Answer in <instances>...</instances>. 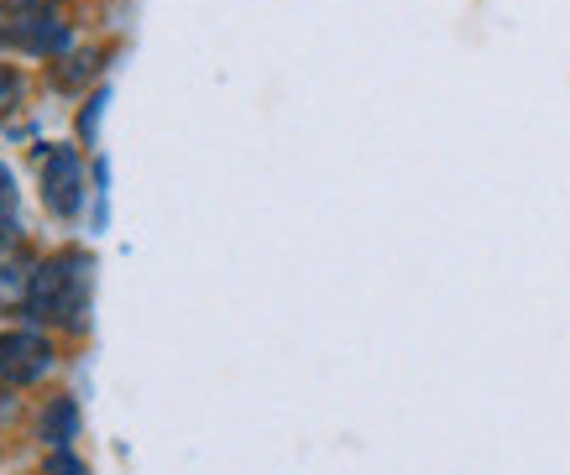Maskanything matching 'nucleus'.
<instances>
[{
    "label": "nucleus",
    "mask_w": 570,
    "mask_h": 475,
    "mask_svg": "<svg viewBox=\"0 0 570 475\" xmlns=\"http://www.w3.org/2000/svg\"><path fill=\"white\" fill-rule=\"evenodd\" d=\"M42 199H48L52 215H79V199H85V172H79L73 147H52V152L42 157Z\"/></svg>",
    "instance_id": "f03ea898"
},
{
    "label": "nucleus",
    "mask_w": 570,
    "mask_h": 475,
    "mask_svg": "<svg viewBox=\"0 0 570 475\" xmlns=\"http://www.w3.org/2000/svg\"><path fill=\"white\" fill-rule=\"evenodd\" d=\"M27 288H32V271H27L17 246H6V236H0V304H6V298H21Z\"/></svg>",
    "instance_id": "39448f33"
},
{
    "label": "nucleus",
    "mask_w": 570,
    "mask_h": 475,
    "mask_svg": "<svg viewBox=\"0 0 570 475\" xmlns=\"http://www.w3.org/2000/svg\"><path fill=\"white\" fill-rule=\"evenodd\" d=\"M6 32H11V27H6V17H0V42H6Z\"/></svg>",
    "instance_id": "9d476101"
},
{
    "label": "nucleus",
    "mask_w": 570,
    "mask_h": 475,
    "mask_svg": "<svg viewBox=\"0 0 570 475\" xmlns=\"http://www.w3.org/2000/svg\"><path fill=\"white\" fill-rule=\"evenodd\" d=\"M48 475H85V465H79L73 455H58V459L48 465Z\"/></svg>",
    "instance_id": "1a4fd4ad"
},
{
    "label": "nucleus",
    "mask_w": 570,
    "mask_h": 475,
    "mask_svg": "<svg viewBox=\"0 0 570 475\" xmlns=\"http://www.w3.org/2000/svg\"><path fill=\"white\" fill-rule=\"evenodd\" d=\"M11 32L27 42V48H37V52H48V48H63L69 42V32H63V21H52V17H21Z\"/></svg>",
    "instance_id": "20e7f679"
},
{
    "label": "nucleus",
    "mask_w": 570,
    "mask_h": 475,
    "mask_svg": "<svg viewBox=\"0 0 570 475\" xmlns=\"http://www.w3.org/2000/svg\"><path fill=\"white\" fill-rule=\"evenodd\" d=\"M17 100H21V73H11V68L0 63V110H11Z\"/></svg>",
    "instance_id": "6e6552de"
},
{
    "label": "nucleus",
    "mask_w": 570,
    "mask_h": 475,
    "mask_svg": "<svg viewBox=\"0 0 570 475\" xmlns=\"http://www.w3.org/2000/svg\"><path fill=\"white\" fill-rule=\"evenodd\" d=\"M89 298V256L69 251V256H52L48 267L32 271V288H27V314L37 324H79Z\"/></svg>",
    "instance_id": "f257e3e1"
},
{
    "label": "nucleus",
    "mask_w": 570,
    "mask_h": 475,
    "mask_svg": "<svg viewBox=\"0 0 570 475\" xmlns=\"http://www.w3.org/2000/svg\"><path fill=\"white\" fill-rule=\"evenodd\" d=\"M73 428H79V407H73L69 397H58V403L42 413V439H48V444H69Z\"/></svg>",
    "instance_id": "423d86ee"
},
{
    "label": "nucleus",
    "mask_w": 570,
    "mask_h": 475,
    "mask_svg": "<svg viewBox=\"0 0 570 475\" xmlns=\"http://www.w3.org/2000/svg\"><path fill=\"white\" fill-rule=\"evenodd\" d=\"M17 225V184H11V172L0 162V230H11Z\"/></svg>",
    "instance_id": "0eeeda50"
},
{
    "label": "nucleus",
    "mask_w": 570,
    "mask_h": 475,
    "mask_svg": "<svg viewBox=\"0 0 570 475\" xmlns=\"http://www.w3.org/2000/svg\"><path fill=\"white\" fill-rule=\"evenodd\" d=\"M52 366V345L42 335H0V376L6 382H37V376H48Z\"/></svg>",
    "instance_id": "7ed1b4c3"
}]
</instances>
